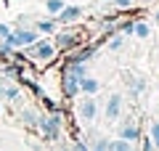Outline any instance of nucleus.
<instances>
[{
  "label": "nucleus",
  "mask_w": 159,
  "mask_h": 151,
  "mask_svg": "<svg viewBox=\"0 0 159 151\" xmlns=\"http://www.w3.org/2000/svg\"><path fill=\"white\" fill-rule=\"evenodd\" d=\"M21 64H6L3 66V77H8V80H19L21 77Z\"/></svg>",
  "instance_id": "14"
},
{
  "label": "nucleus",
  "mask_w": 159,
  "mask_h": 151,
  "mask_svg": "<svg viewBox=\"0 0 159 151\" xmlns=\"http://www.w3.org/2000/svg\"><path fill=\"white\" fill-rule=\"evenodd\" d=\"M8 32H11V27H8V24H0V40H6Z\"/></svg>",
  "instance_id": "25"
},
{
  "label": "nucleus",
  "mask_w": 159,
  "mask_h": 151,
  "mask_svg": "<svg viewBox=\"0 0 159 151\" xmlns=\"http://www.w3.org/2000/svg\"><path fill=\"white\" fill-rule=\"evenodd\" d=\"M127 82H130V88H133V95H141L143 90H146V80H143V77H133V74H127Z\"/></svg>",
  "instance_id": "15"
},
{
  "label": "nucleus",
  "mask_w": 159,
  "mask_h": 151,
  "mask_svg": "<svg viewBox=\"0 0 159 151\" xmlns=\"http://www.w3.org/2000/svg\"><path fill=\"white\" fill-rule=\"evenodd\" d=\"M34 40H40V34H37L34 27H13L11 32H8L6 43L13 45V48H27V45H32Z\"/></svg>",
  "instance_id": "4"
},
{
  "label": "nucleus",
  "mask_w": 159,
  "mask_h": 151,
  "mask_svg": "<svg viewBox=\"0 0 159 151\" xmlns=\"http://www.w3.org/2000/svg\"><path fill=\"white\" fill-rule=\"evenodd\" d=\"M61 119H64V112H61V109H58V112H48L45 117H40L37 130L45 135L48 140H56L58 133H61Z\"/></svg>",
  "instance_id": "3"
},
{
  "label": "nucleus",
  "mask_w": 159,
  "mask_h": 151,
  "mask_svg": "<svg viewBox=\"0 0 159 151\" xmlns=\"http://www.w3.org/2000/svg\"><path fill=\"white\" fill-rule=\"evenodd\" d=\"M101 3H106V0H101Z\"/></svg>",
  "instance_id": "29"
},
{
  "label": "nucleus",
  "mask_w": 159,
  "mask_h": 151,
  "mask_svg": "<svg viewBox=\"0 0 159 151\" xmlns=\"http://www.w3.org/2000/svg\"><path fill=\"white\" fill-rule=\"evenodd\" d=\"M77 114L80 119H85V122H93V119L98 117V103L93 95H88V98H82V103L77 106Z\"/></svg>",
  "instance_id": "7"
},
{
  "label": "nucleus",
  "mask_w": 159,
  "mask_h": 151,
  "mask_svg": "<svg viewBox=\"0 0 159 151\" xmlns=\"http://www.w3.org/2000/svg\"><path fill=\"white\" fill-rule=\"evenodd\" d=\"M106 151H133V140H125V138H117V140H109Z\"/></svg>",
  "instance_id": "12"
},
{
  "label": "nucleus",
  "mask_w": 159,
  "mask_h": 151,
  "mask_svg": "<svg viewBox=\"0 0 159 151\" xmlns=\"http://www.w3.org/2000/svg\"><path fill=\"white\" fill-rule=\"evenodd\" d=\"M106 146H109V140H106V138H101V140H98V146H96L93 151H106Z\"/></svg>",
  "instance_id": "26"
},
{
  "label": "nucleus",
  "mask_w": 159,
  "mask_h": 151,
  "mask_svg": "<svg viewBox=\"0 0 159 151\" xmlns=\"http://www.w3.org/2000/svg\"><path fill=\"white\" fill-rule=\"evenodd\" d=\"M80 43H82V37H80V32H74V29H64V32H56V40H53L56 50H72V48H77Z\"/></svg>",
  "instance_id": "5"
},
{
  "label": "nucleus",
  "mask_w": 159,
  "mask_h": 151,
  "mask_svg": "<svg viewBox=\"0 0 159 151\" xmlns=\"http://www.w3.org/2000/svg\"><path fill=\"white\" fill-rule=\"evenodd\" d=\"M80 16H82V8L80 6H64L61 11L53 16V21L56 24H72V21H77Z\"/></svg>",
  "instance_id": "8"
},
{
  "label": "nucleus",
  "mask_w": 159,
  "mask_h": 151,
  "mask_svg": "<svg viewBox=\"0 0 159 151\" xmlns=\"http://www.w3.org/2000/svg\"><path fill=\"white\" fill-rule=\"evenodd\" d=\"M148 138H151V143H154V149H159V119L151 125V133H148Z\"/></svg>",
  "instance_id": "20"
},
{
  "label": "nucleus",
  "mask_w": 159,
  "mask_h": 151,
  "mask_svg": "<svg viewBox=\"0 0 159 151\" xmlns=\"http://www.w3.org/2000/svg\"><path fill=\"white\" fill-rule=\"evenodd\" d=\"M133 34H135V37H141V40H146V37H148V24L133 21Z\"/></svg>",
  "instance_id": "16"
},
{
  "label": "nucleus",
  "mask_w": 159,
  "mask_h": 151,
  "mask_svg": "<svg viewBox=\"0 0 159 151\" xmlns=\"http://www.w3.org/2000/svg\"><path fill=\"white\" fill-rule=\"evenodd\" d=\"M122 45H125V37H122V34H111V40H109V48H111V50H119Z\"/></svg>",
  "instance_id": "21"
},
{
  "label": "nucleus",
  "mask_w": 159,
  "mask_h": 151,
  "mask_svg": "<svg viewBox=\"0 0 159 151\" xmlns=\"http://www.w3.org/2000/svg\"><path fill=\"white\" fill-rule=\"evenodd\" d=\"M157 21H159V13H157Z\"/></svg>",
  "instance_id": "28"
},
{
  "label": "nucleus",
  "mask_w": 159,
  "mask_h": 151,
  "mask_svg": "<svg viewBox=\"0 0 159 151\" xmlns=\"http://www.w3.org/2000/svg\"><path fill=\"white\" fill-rule=\"evenodd\" d=\"M85 64H77V61H66L61 69V90H64V98H77L80 93V80L85 77Z\"/></svg>",
  "instance_id": "1"
},
{
  "label": "nucleus",
  "mask_w": 159,
  "mask_h": 151,
  "mask_svg": "<svg viewBox=\"0 0 159 151\" xmlns=\"http://www.w3.org/2000/svg\"><path fill=\"white\" fill-rule=\"evenodd\" d=\"M21 117H24V125H27L29 130H37V122H40V114L34 112V109H24V112H21Z\"/></svg>",
  "instance_id": "11"
},
{
  "label": "nucleus",
  "mask_w": 159,
  "mask_h": 151,
  "mask_svg": "<svg viewBox=\"0 0 159 151\" xmlns=\"http://www.w3.org/2000/svg\"><path fill=\"white\" fill-rule=\"evenodd\" d=\"M0 112H3V109H0Z\"/></svg>",
  "instance_id": "30"
},
{
  "label": "nucleus",
  "mask_w": 159,
  "mask_h": 151,
  "mask_svg": "<svg viewBox=\"0 0 159 151\" xmlns=\"http://www.w3.org/2000/svg\"><path fill=\"white\" fill-rule=\"evenodd\" d=\"M27 48H29V53H24V56H29V61L34 66H45V64H51L56 58V45L48 43V40H34Z\"/></svg>",
  "instance_id": "2"
},
{
  "label": "nucleus",
  "mask_w": 159,
  "mask_h": 151,
  "mask_svg": "<svg viewBox=\"0 0 159 151\" xmlns=\"http://www.w3.org/2000/svg\"><path fill=\"white\" fill-rule=\"evenodd\" d=\"M114 6H117V8H130L133 0H114Z\"/></svg>",
  "instance_id": "24"
},
{
  "label": "nucleus",
  "mask_w": 159,
  "mask_h": 151,
  "mask_svg": "<svg viewBox=\"0 0 159 151\" xmlns=\"http://www.w3.org/2000/svg\"><path fill=\"white\" fill-rule=\"evenodd\" d=\"M98 50V45L93 43V45H85V48H72V50H66V61H77V64H88L90 61V56Z\"/></svg>",
  "instance_id": "6"
},
{
  "label": "nucleus",
  "mask_w": 159,
  "mask_h": 151,
  "mask_svg": "<svg viewBox=\"0 0 159 151\" xmlns=\"http://www.w3.org/2000/svg\"><path fill=\"white\" fill-rule=\"evenodd\" d=\"M34 29L43 34H51L53 29H56V21H34Z\"/></svg>",
  "instance_id": "17"
},
{
  "label": "nucleus",
  "mask_w": 159,
  "mask_h": 151,
  "mask_svg": "<svg viewBox=\"0 0 159 151\" xmlns=\"http://www.w3.org/2000/svg\"><path fill=\"white\" fill-rule=\"evenodd\" d=\"M119 114H122V95L111 93L109 101H106V122H117Z\"/></svg>",
  "instance_id": "9"
},
{
  "label": "nucleus",
  "mask_w": 159,
  "mask_h": 151,
  "mask_svg": "<svg viewBox=\"0 0 159 151\" xmlns=\"http://www.w3.org/2000/svg\"><path fill=\"white\" fill-rule=\"evenodd\" d=\"M98 88H101V82L96 77H90V74H85V77L80 80V93H85V95H96Z\"/></svg>",
  "instance_id": "10"
},
{
  "label": "nucleus",
  "mask_w": 159,
  "mask_h": 151,
  "mask_svg": "<svg viewBox=\"0 0 159 151\" xmlns=\"http://www.w3.org/2000/svg\"><path fill=\"white\" fill-rule=\"evenodd\" d=\"M119 138H125V140H135V138H141V130H138L135 125H122V127H119Z\"/></svg>",
  "instance_id": "13"
},
{
  "label": "nucleus",
  "mask_w": 159,
  "mask_h": 151,
  "mask_svg": "<svg viewBox=\"0 0 159 151\" xmlns=\"http://www.w3.org/2000/svg\"><path fill=\"white\" fill-rule=\"evenodd\" d=\"M141 149H143V151H154V143H151V138L141 140Z\"/></svg>",
  "instance_id": "23"
},
{
  "label": "nucleus",
  "mask_w": 159,
  "mask_h": 151,
  "mask_svg": "<svg viewBox=\"0 0 159 151\" xmlns=\"http://www.w3.org/2000/svg\"><path fill=\"white\" fill-rule=\"evenodd\" d=\"M74 151H88V146L82 140H74Z\"/></svg>",
  "instance_id": "27"
},
{
  "label": "nucleus",
  "mask_w": 159,
  "mask_h": 151,
  "mask_svg": "<svg viewBox=\"0 0 159 151\" xmlns=\"http://www.w3.org/2000/svg\"><path fill=\"white\" fill-rule=\"evenodd\" d=\"M45 8H48V13H53V16H56V13L64 8V0H45Z\"/></svg>",
  "instance_id": "19"
},
{
  "label": "nucleus",
  "mask_w": 159,
  "mask_h": 151,
  "mask_svg": "<svg viewBox=\"0 0 159 151\" xmlns=\"http://www.w3.org/2000/svg\"><path fill=\"white\" fill-rule=\"evenodd\" d=\"M16 98H19V88L8 82V85H6V95H3V101H11V103H13Z\"/></svg>",
  "instance_id": "18"
},
{
  "label": "nucleus",
  "mask_w": 159,
  "mask_h": 151,
  "mask_svg": "<svg viewBox=\"0 0 159 151\" xmlns=\"http://www.w3.org/2000/svg\"><path fill=\"white\" fill-rule=\"evenodd\" d=\"M119 32L122 34H133V21H125L122 27H119Z\"/></svg>",
  "instance_id": "22"
}]
</instances>
